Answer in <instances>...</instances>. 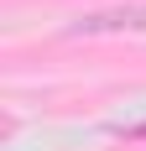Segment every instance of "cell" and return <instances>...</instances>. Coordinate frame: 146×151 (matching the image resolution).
<instances>
[{
    "mask_svg": "<svg viewBox=\"0 0 146 151\" xmlns=\"http://www.w3.org/2000/svg\"><path fill=\"white\" fill-rule=\"evenodd\" d=\"M120 31H146V5H115V11H89L68 26V37H120Z\"/></svg>",
    "mask_w": 146,
    "mask_h": 151,
    "instance_id": "6da1fadb",
    "label": "cell"
}]
</instances>
